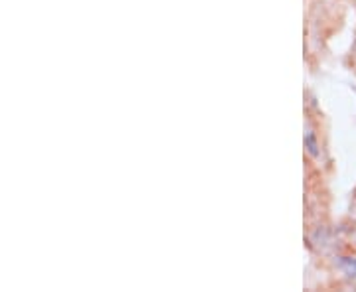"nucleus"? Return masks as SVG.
I'll list each match as a JSON object with an SVG mask.
<instances>
[{
  "mask_svg": "<svg viewBox=\"0 0 356 292\" xmlns=\"http://www.w3.org/2000/svg\"><path fill=\"white\" fill-rule=\"evenodd\" d=\"M305 148L307 153L311 154L313 158H318V142L317 137H315V132H307L305 135Z\"/></svg>",
  "mask_w": 356,
  "mask_h": 292,
  "instance_id": "f257e3e1",
  "label": "nucleus"
},
{
  "mask_svg": "<svg viewBox=\"0 0 356 292\" xmlns=\"http://www.w3.org/2000/svg\"><path fill=\"white\" fill-rule=\"evenodd\" d=\"M343 265L353 270V275H356V259H343Z\"/></svg>",
  "mask_w": 356,
  "mask_h": 292,
  "instance_id": "f03ea898",
  "label": "nucleus"
}]
</instances>
